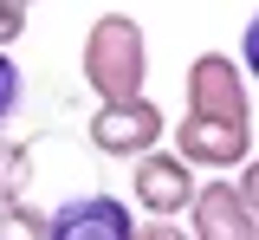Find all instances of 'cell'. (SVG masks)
Returning a JSON list of instances; mask_svg holds the SVG:
<instances>
[{"mask_svg": "<svg viewBox=\"0 0 259 240\" xmlns=\"http://www.w3.org/2000/svg\"><path fill=\"white\" fill-rule=\"evenodd\" d=\"M182 214H188V240H259V208L240 195V182H221V175L194 182Z\"/></svg>", "mask_w": 259, "mask_h": 240, "instance_id": "277c9868", "label": "cell"}, {"mask_svg": "<svg viewBox=\"0 0 259 240\" xmlns=\"http://www.w3.org/2000/svg\"><path fill=\"white\" fill-rule=\"evenodd\" d=\"M26 7H32V0H26Z\"/></svg>", "mask_w": 259, "mask_h": 240, "instance_id": "4fadbf2b", "label": "cell"}, {"mask_svg": "<svg viewBox=\"0 0 259 240\" xmlns=\"http://www.w3.org/2000/svg\"><path fill=\"white\" fill-rule=\"evenodd\" d=\"M168 137V117L156 110V98H110L97 104L91 117V149L97 156H143V149H156V143Z\"/></svg>", "mask_w": 259, "mask_h": 240, "instance_id": "3957f363", "label": "cell"}, {"mask_svg": "<svg viewBox=\"0 0 259 240\" xmlns=\"http://www.w3.org/2000/svg\"><path fill=\"white\" fill-rule=\"evenodd\" d=\"M78 71L97 91V104L110 98H136L149 85V39L130 13H97L91 33H84V52H78Z\"/></svg>", "mask_w": 259, "mask_h": 240, "instance_id": "6da1fadb", "label": "cell"}, {"mask_svg": "<svg viewBox=\"0 0 259 240\" xmlns=\"http://www.w3.org/2000/svg\"><path fill=\"white\" fill-rule=\"evenodd\" d=\"M0 240H46V208H32L26 195L0 202Z\"/></svg>", "mask_w": 259, "mask_h": 240, "instance_id": "9c48e42d", "label": "cell"}, {"mask_svg": "<svg viewBox=\"0 0 259 240\" xmlns=\"http://www.w3.org/2000/svg\"><path fill=\"white\" fill-rule=\"evenodd\" d=\"M130 163H136L130 188H136V208H143V214H168V221H175V214L188 208L194 169L175 156V149H162V143H156V149H143V156H130Z\"/></svg>", "mask_w": 259, "mask_h": 240, "instance_id": "8992f818", "label": "cell"}, {"mask_svg": "<svg viewBox=\"0 0 259 240\" xmlns=\"http://www.w3.org/2000/svg\"><path fill=\"white\" fill-rule=\"evenodd\" d=\"M130 240H188V227H175L168 214H149L143 227H130Z\"/></svg>", "mask_w": 259, "mask_h": 240, "instance_id": "8fae6325", "label": "cell"}, {"mask_svg": "<svg viewBox=\"0 0 259 240\" xmlns=\"http://www.w3.org/2000/svg\"><path fill=\"white\" fill-rule=\"evenodd\" d=\"M26 188H32V143L0 137V202H20Z\"/></svg>", "mask_w": 259, "mask_h": 240, "instance_id": "ba28073f", "label": "cell"}, {"mask_svg": "<svg viewBox=\"0 0 259 240\" xmlns=\"http://www.w3.org/2000/svg\"><path fill=\"white\" fill-rule=\"evenodd\" d=\"M136 214L117 195H71L46 214V240H130Z\"/></svg>", "mask_w": 259, "mask_h": 240, "instance_id": "52a82bcc", "label": "cell"}, {"mask_svg": "<svg viewBox=\"0 0 259 240\" xmlns=\"http://www.w3.org/2000/svg\"><path fill=\"white\" fill-rule=\"evenodd\" d=\"M20 98H26V71L13 65V52L0 46V124H7V117L20 110Z\"/></svg>", "mask_w": 259, "mask_h": 240, "instance_id": "30bf717a", "label": "cell"}, {"mask_svg": "<svg viewBox=\"0 0 259 240\" xmlns=\"http://www.w3.org/2000/svg\"><path fill=\"white\" fill-rule=\"evenodd\" d=\"M20 33H26V0H0V46H13Z\"/></svg>", "mask_w": 259, "mask_h": 240, "instance_id": "7c38bea8", "label": "cell"}, {"mask_svg": "<svg viewBox=\"0 0 259 240\" xmlns=\"http://www.w3.org/2000/svg\"><path fill=\"white\" fill-rule=\"evenodd\" d=\"M188 117H214L233 130H253V98H246V71L233 65L227 52H201L188 65Z\"/></svg>", "mask_w": 259, "mask_h": 240, "instance_id": "7a4b0ae2", "label": "cell"}, {"mask_svg": "<svg viewBox=\"0 0 259 240\" xmlns=\"http://www.w3.org/2000/svg\"><path fill=\"white\" fill-rule=\"evenodd\" d=\"M168 137H175V156L188 169H207V175L240 169L253 156V130H233V124H214V117H182Z\"/></svg>", "mask_w": 259, "mask_h": 240, "instance_id": "5b68a950", "label": "cell"}]
</instances>
